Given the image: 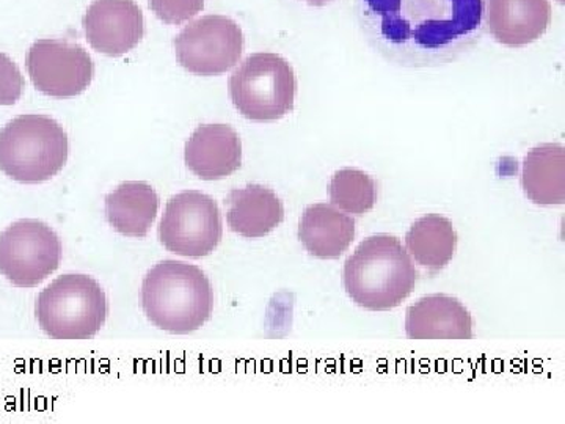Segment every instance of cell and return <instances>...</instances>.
Masks as SVG:
<instances>
[{
	"instance_id": "9a60e30c",
	"label": "cell",
	"mask_w": 565,
	"mask_h": 424,
	"mask_svg": "<svg viewBox=\"0 0 565 424\" xmlns=\"http://www.w3.org/2000/svg\"><path fill=\"white\" fill-rule=\"evenodd\" d=\"M226 222L232 232L258 240L274 232L285 219V208L273 189L262 184H248L234 189L225 200Z\"/></svg>"
},
{
	"instance_id": "2e32d148",
	"label": "cell",
	"mask_w": 565,
	"mask_h": 424,
	"mask_svg": "<svg viewBox=\"0 0 565 424\" xmlns=\"http://www.w3.org/2000/svg\"><path fill=\"white\" fill-rule=\"evenodd\" d=\"M299 240L315 258H340L355 240V221L333 204H311L300 218Z\"/></svg>"
},
{
	"instance_id": "7a4b0ae2",
	"label": "cell",
	"mask_w": 565,
	"mask_h": 424,
	"mask_svg": "<svg viewBox=\"0 0 565 424\" xmlns=\"http://www.w3.org/2000/svg\"><path fill=\"white\" fill-rule=\"evenodd\" d=\"M415 264L392 234L366 237L345 259L343 283L352 303L370 311L399 307L415 289Z\"/></svg>"
},
{
	"instance_id": "e0dca14e",
	"label": "cell",
	"mask_w": 565,
	"mask_h": 424,
	"mask_svg": "<svg viewBox=\"0 0 565 424\" xmlns=\"http://www.w3.org/2000/svg\"><path fill=\"white\" fill-rule=\"evenodd\" d=\"M159 211V195L148 182L126 181L106 197L111 229L128 237H145Z\"/></svg>"
},
{
	"instance_id": "3957f363",
	"label": "cell",
	"mask_w": 565,
	"mask_h": 424,
	"mask_svg": "<svg viewBox=\"0 0 565 424\" xmlns=\"http://www.w3.org/2000/svg\"><path fill=\"white\" fill-rule=\"evenodd\" d=\"M145 315L163 332H195L211 318L214 292L199 266L177 259L156 264L141 283Z\"/></svg>"
},
{
	"instance_id": "7402d4cb",
	"label": "cell",
	"mask_w": 565,
	"mask_h": 424,
	"mask_svg": "<svg viewBox=\"0 0 565 424\" xmlns=\"http://www.w3.org/2000/svg\"><path fill=\"white\" fill-rule=\"evenodd\" d=\"M24 91V77H22L17 63L9 55L0 52V106H13L20 102Z\"/></svg>"
},
{
	"instance_id": "ffe728a7",
	"label": "cell",
	"mask_w": 565,
	"mask_h": 424,
	"mask_svg": "<svg viewBox=\"0 0 565 424\" xmlns=\"http://www.w3.org/2000/svg\"><path fill=\"white\" fill-rule=\"evenodd\" d=\"M329 191L333 206L348 214H366L377 202V182L362 170H338L330 181Z\"/></svg>"
},
{
	"instance_id": "4fadbf2b",
	"label": "cell",
	"mask_w": 565,
	"mask_h": 424,
	"mask_svg": "<svg viewBox=\"0 0 565 424\" xmlns=\"http://www.w3.org/2000/svg\"><path fill=\"white\" fill-rule=\"evenodd\" d=\"M405 333L411 340H471L473 318L456 297L433 294L407 308Z\"/></svg>"
},
{
	"instance_id": "44dd1931",
	"label": "cell",
	"mask_w": 565,
	"mask_h": 424,
	"mask_svg": "<svg viewBox=\"0 0 565 424\" xmlns=\"http://www.w3.org/2000/svg\"><path fill=\"white\" fill-rule=\"evenodd\" d=\"M150 9L166 24H184L204 9V0H150Z\"/></svg>"
},
{
	"instance_id": "30bf717a",
	"label": "cell",
	"mask_w": 565,
	"mask_h": 424,
	"mask_svg": "<svg viewBox=\"0 0 565 424\" xmlns=\"http://www.w3.org/2000/svg\"><path fill=\"white\" fill-rule=\"evenodd\" d=\"M25 65L36 91L58 99L81 95L90 87L95 76L90 54L66 40L35 41Z\"/></svg>"
},
{
	"instance_id": "52a82bcc",
	"label": "cell",
	"mask_w": 565,
	"mask_h": 424,
	"mask_svg": "<svg viewBox=\"0 0 565 424\" xmlns=\"http://www.w3.org/2000/svg\"><path fill=\"white\" fill-rule=\"evenodd\" d=\"M222 214L212 197L199 191L178 193L167 202L159 223V240L167 251L203 258L221 243Z\"/></svg>"
},
{
	"instance_id": "d6986e66",
	"label": "cell",
	"mask_w": 565,
	"mask_h": 424,
	"mask_svg": "<svg viewBox=\"0 0 565 424\" xmlns=\"http://www.w3.org/2000/svg\"><path fill=\"white\" fill-rule=\"evenodd\" d=\"M456 247L455 226L440 214H427L418 219L405 236V251L430 273L444 269L455 256Z\"/></svg>"
},
{
	"instance_id": "ac0fdd59",
	"label": "cell",
	"mask_w": 565,
	"mask_h": 424,
	"mask_svg": "<svg viewBox=\"0 0 565 424\" xmlns=\"http://www.w3.org/2000/svg\"><path fill=\"white\" fill-rule=\"evenodd\" d=\"M522 188L527 199L541 206L565 203L563 145H539L527 152L523 162Z\"/></svg>"
},
{
	"instance_id": "6da1fadb",
	"label": "cell",
	"mask_w": 565,
	"mask_h": 424,
	"mask_svg": "<svg viewBox=\"0 0 565 424\" xmlns=\"http://www.w3.org/2000/svg\"><path fill=\"white\" fill-rule=\"evenodd\" d=\"M356 9L367 41L405 65L452 61L484 32L486 0H359Z\"/></svg>"
},
{
	"instance_id": "7c38bea8",
	"label": "cell",
	"mask_w": 565,
	"mask_h": 424,
	"mask_svg": "<svg viewBox=\"0 0 565 424\" xmlns=\"http://www.w3.org/2000/svg\"><path fill=\"white\" fill-rule=\"evenodd\" d=\"M185 166L204 181H217L237 172L243 163L239 134L228 125H203L185 144Z\"/></svg>"
},
{
	"instance_id": "277c9868",
	"label": "cell",
	"mask_w": 565,
	"mask_h": 424,
	"mask_svg": "<svg viewBox=\"0 0 565 424\" xmlns=\"http://www.w3.org/2000/svg\"><path fill=\"white\" fill-rule=\"evenodd\" d=\"M68 152L65 129L47 115H20L0 131V170L22 184L50 181L65 167Z\"/></svg>"
},
{
	"instance_id": "8fae6325",
	"label": "cell",
	"mask_w": 565,
	"mask_h": 424,
	"mask_svg": "<svg viewBox=\"0 0 565 424\" xmlns=\"http://www.w3.org/2000/svg\"><path fill=\"white\" fill-rule=\"evenodd\" d=\"M84 31L93 50L120 57L143 39V13L136 0H95L85 13Z\"/></svg>"
},
{
	"instance_id": "9c48e42d",
	"label": "cell",
	"mask_w": 565,
	"mask_h": 424,
	"mask_svg": "<svg viewBox=\"0 0 565 424\" xmlns=\"http://www.w3.org/2000/svg\"><path fill=\"white\" fill-rule=\"evenodd\" d=\"M174 52L189 73L218 76L234 68L243 57V31L230 18L207 14L191 22L174 39Z\"/></svg>"
},
{
	"instance_id": "5b68a950",
	"label": "cell",
	"mask_w": 565,
	"mask_h": 424,
	"mask_svg": "<svg viewBox=\"0 0 565 424\" xmlns=\"http://www.w3.org/2000/svg\"><path fill=\"white\" fill-rule=\"evenodd\" d=\"M107 314L102 285L82 274L62 275L35 304L36 321L54 340H88L102 330Z\"/></svg>"
},
{
	"instance_id": "ba28073f",
	"label": "cell",
	"mask_w": 565,
	"mask_h": 424,
	"mask_svg": "<svg viewBox=\"0 0 565 424\" xmlns=\"http://www.w3.org/2000/svg\"><path fill=\"white\" fill-rule=\"evenodd\" d=\"M61 263V240L44 222L22 219L0 234V273L18 288H35Z\"/></svg>"
},
{
	"instance_id": "603a6c76",
	"label": "cell",
	"mask_w": 565,
	"mask_h": 424,
	"mask_svg": "<svg viewBox=\"0 0 565 424\" xmlns=\"http://www.w3.org/2000/svg\"><path fill=\"white\" fill-rule=\"evenodd\" d=\"M305 2L310 3L313 7H323L327 3L332 2V0H305Z\"/></svg>"
},
{
	"instance_id": "cb8c5ba5",
	"label": "cell",
	"mask_w": 565,
	"mask_h": 424,
	"mask_svg": "<svg viewBox=\"0 0 565 424\" xmlns=\"http://www.w3.org/2000/svg\"><path fill=\"white\" fill-rule=\"evenodd\" d=\"M559 2H564V0H559Z\"/></svg>"
},
{
	"instance_id": "8992f818",
	"label": "cell",
	"mask_w": 565,
	"mask_h": 424,
	"mask_svg": "<svg viewBox=\"0 0 565 424\" xmlns=\"http://www.w3.org/2000/svg\"><path fill=\"white\" fill-rule=\"evenodd\" d=\"M228 88L234 107L247 120L277 121L294 109L297 81L288 61L258 52L234 71Z\"/></svg>"
},
{
	"instance_id": "5bb4252c",
	"label": "cell",
	"mask_w": 565,
	"mask_h": 424,
	"mask_svg": "<svg viewBox=\"0 0 565 424\" xmlns=\"http://www.w3.org/2000/svg\"><path fill=\"white\" fill-rule=\"evenodd\" d=\"M484 13L493 39L509 47L534 43L552 21L548 0H487Z\"/></svg>"
}]
</instances>
